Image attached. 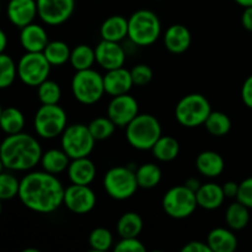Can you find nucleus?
<instances>
[{
	"mask_svg": "<svg viewBox=\"0 0 252 252\" xmlns=\"http://www.w3.org/2000/svg\"><path fill=\"white\" fill-rule=\"evenodd\" d=\"M64 189L57 175L47 171L29 172L20 180L19 198L30 211L53 213L63 206Z\"/></svg>",
	"mask_w": 252,
	"mask_h": 252,
	"instance_id": "obj_1",
	"label": "nucleus"
},
{
	"mask_svg": "<svg viewBox=\"0 0 252 252\" xmlns=\"http://www.w3.org/2000/svg\"><path fill=\"white\" fill-rule=\"evenodd\" d=\"M43 152L38 140L20 132L9 134L0 143V158L10 171H29L39 164Z\"/></svg>",
	"mask_w": 252,
	"mask_h": 252,
	"instance_id": "obj_2",
	"label": "nucleus"
},
{
	"mask_svg": "<svg viewBox=\"0 0 252 252\" xmlns=\"http://www.w3.org/2000/svg\"><path fill=\"white\" fill-rule=\"evenodd\" d=\"M162 135L159 120L150 113H139L126 127V138L130 147L137 150H152Z\"/></svg>",
	"mask_w": 252,
	"mask_h": 252,
	"instance_id": "obj_3",
	"label": "nucleus"
},
{
	"mask_svg": "<svg viewBox=\"0 0 252 252\" xmlns=\"http://www.w3.org/2000/svg\"><path fill=\"white\" fill-rule=\"evenodd\" d=\"M161 34V22L152 10H138L128 19V38L139 47L152 46Z\"/></svg>",
	"mask_w": 252,
	"mask_h": 252,
	"instance_id": "obj_4",
	"label": "nucleus"
},
{
	"mask_svg": "<svg viewBox=\"0 0 252 252\" xmlns=\"http://www.w3.org/2000/svg\"><path fill=\"white\" fill-rule=\"evenodd\" d=\"M74 98L83 105H94L105 95L103 76L93 68L78 70L71 79Z\"/></svg>",
	"mask_w": 252,
	"mask_h": 252,
	"instance_id": "obj_5",
	"label": "nucleus"
},
{
	"mask_svg": "<svg viewBox=\"0 0 252 252\" xmlns=\"http://www.w3.org/2000/svg\"><path fill=\"white\" fill-rule=\"evenodd\" d=\"M212 112V106L202 94H189L177 102L175 117L186 128H196L204 125Z\"/></svg>",
	"mask_w": 252,
	"mask_h": 252,
	"instance_id": "obj_6",
	"label": "nucleus"
},
{
	"mask_svg": "<svg viewBox=\"0 0 252 252\" xmlns=\"http://www.w3.org/2000/svg\"><path fill=\"white\" fill-rule=\"evenodd\" d=\"M102 184L106 193L116 201L130 198L139 189L135 170L127 166L111 167L103 176Z\"/></svg>",
	"mask_w": 252,
	"mask_h": 252,
	"instance_id": "obj_7",
	"label": "nucleus"
},
{
	"mask_svg": "<svg viewBox=\"0 0 252 252\" xmlns=\"http://www.w3.org/2000/svg\"><path fill=\"white\" fill-rule=\"evenodd\" d=\"M68 126V116L63 107L57 105H42L33 118V127L38 137L54 139L61 137Z\"/></svg>",
	"mask_w": 252,
	"mask_h": 252,
	"instance_id": "obj_8",
	"label": "nucleus"
},
{
	"mask_svg": "<svg viewBox=\"0 0 252 252\" xmlns=\"http://www.w3.org/2000/svg\"><path fill=\"white\" fill-rule=\"evenodd\" d=\"M95 138L91 134L89 127L83 123L66 126L61 135L62 149L70 159L89 157L95 148Z\"/></svg>",
	"mask_w": 252,
	"mask_h": 252,
	"instance_id": "obj_9",
	"label": "nucleus"
},
{
	"mask_svg": "<svg viewBox=\"0 0 252 252\" xmlns=\"http://www.w3.org/2000/svg\"><path fill=\"white\" fill-rule=\"evenodd\" d=\"M51 68L43 52H26L17 63V76L25 85L37 88L48 79Z\"/></svg>",
	"mask_w": 252,
	"mask_h": 252,
	"instance_id": "obj_10",
	"label": "nucleus"
},
{
	"mask_svg": "<svg viewBox=\"0 0 252 252\" xmlns=\"http://www.w3.org/2000/svg\"><path fill=\"white\" fill-rule=\"evenodd\" d=\"M162 209L174 219H185L194 213L197 204L196 193L185 185L171 187L162 197Z\"/></svg>",
	"mask_w": 252,
	"mask_h": 252,
	"instance_id": "obj_11",
	"label": "nucleus"
},
{
	"mask_svg": "<svg viewBox=\"0 0 252 252\" xmlns=\"http://www.w3.org/2000/svg\"><path fill=\"white\" fill-rule=\"evenodd\" d=\"M96 202L97 198L95 192L86 185L71 184L64 191L63 206H65L66 209L74 214L83 216L90 213L95 208Z\"/></svg>",
	"mask_w": 252,
	"mask_h": 252,
	"instance_id": "obj_12",
	"label": "nucleus"
},
{
	"mask_svg": "<svg viewBox=\"0 0 252 252\" xmlns=\"http://www.w3.org/2000/svg\"><path fill=\"white\" fill-rule=\"evenodd\" d=\"M38 16L49 26L68 21L75 9V0H36Z\"/></svg>",
	"mask_w": 252,
	"mask_h": 252,
	"instance_id": "obj_13",
	"label": "nucleus"
},
{
	"mask_svg": "<svg viewBox=\"0 0 252 252\" xmlns=\"http://www.w3.org/2000/svg\"><path fill=\"white\" fill-rule=\"evenodd\" d=\"M139 115L138 101L129 94L113 96L107 107V116L120 128H126Z\"/></svg>",
	"mask_w": 252,
	"mask_h": 252,
	"instance_id": "obj_14",
	"label": "nucleus"
},
{
	"mask_svg": "<svg viewBox=\"0 0 252 252\" xmlns=\"http://www.w3.org/2000/svg\"><path fill=\"white\" fill-rule=\"evenodd\" d=\"M95 57L96 63L107 71L125 66L127 54L120 42L101 39L95 48Z\"/></svg>",
	"mask_w": 252,
	"mask_h": 252,
	"instance_id": "obj_15",
	"label": "nucleus"
},
{
	"mask_svg": "<svg viewBox=\"0 0 252 252\" xmlns=\"http://www.w3.org/2000/svg\"><path fill=\"white\" fill-rule=\"evenodd\" d=\"M6 15L9 21L17 29L32 24L38 16L36 0H10L6 6Z\"/></svg>",
	"mask_w": 252,
	"mask_h": 252,
	"instance_id": "obj_16",
	"label": "nucleus"
},
{
	"mask_svg": "<svg viewBox=\"0 0 252 252\" xmlns=\"http://www.w3.org/2000/svg\"><path fill=\"white\" fill-rule=\"evenodd\" d=\"M103 85H105V93L110 96H118L129 94L130 89L133 88V79L130 70L126 69L125 66L107 70L103 75Z\"/></svg>",
	"mask_w": 252,
	"mask_h": 252,
	"instance_id": "obj_17",
	"label": "nucleus"
},
{
	"mask_svg": "<svg viewBox=\"0 0 252 252\" xmlns=\"http://www.w3.org/2000/svg\"><path fill=\"white\" fill-rule=\"evenodd\" d=\"M20 32V43L26 52H43L49 38L46 29L38 24L27 25Z\"/></svg>",
	"mask_w": 252,
	"mask_h": 252,
	"instance_id": "obj_18",
	"label": "nucleus"
},
{
	"mask_svg": "<svg viewBox=\"0 0 252 252\" xmlns=\"http://www.w3.org/2000/svg\"><path fill=\"white\" fill-rule=\"evenodd\" d=\"M192 36L189 30L181 24L171 25L164 33V44L169 52L182 54L189 48Z\"/></svg>",
	"mask_w": 252,
	"mask_h": 252,
	"instance_id": "obj_19",
	"label": "nucleus"
},
{
	"mask_svg": "<svg viewBox=\"0 0 252 252\" xmlns=\"http://www.w3.org/2000/svg\"><path fill=\"white\" fill-rule=\"evenodd\" d=\"M66 172L71 184L90 186L96 177V166L89 157L78 158L70 160Z\"/></svg>",
	"mask_w": 252,
	"mask_h": 252,
	"instance_id": "obj_20",
	"label": "nucleus"
},
{
	"mask_svg": "<svg viewBox=\"0 0 252 252\" xmlns=\"http://www.w3.org/2000/svg\"><path fill=\"white\" fill-rule=\"evenodd\" d=\"M196 198L198 207L207 211H214L223 206L224 199L226 197L220 185L208 182V184L201 185L198 191L196 192Z\"/></svg>",
	"mask_w": 252,
	"mask_h": 252,
	"instance_id": "obj_21",
	"label": "nucleus"
},
{
	"mask_svg": "<svg viewBox=\"0 0 252 252\" xmlns=\"http://www.w3.org/2000/svg\"><path fill=\"white\" fill-rule=\"evenodd\" d=\"M196 167L204 177H218L223 174L225 161L219 153L213 150H204L199 153L196 159Z\"/></svg>",
	"mask_w": 252,
	"mask_h": 252,
	"instance_id": "obj_22",
	"label": "nucleus"
},
{
	"mask_svg": "<svg viewBox=\"0 0 252 252\" xmlns=\"http://www.w3.org/2000/svg\"><path fill=\"white\" fill-rule=\"evenodd\" d=\"M212 252H234L238 248V238L230 228H216L207 236Z\"/></svg>",
	"mask_w": 252,
	"mask_h": 252,
	"instance_id": "obj_23",
	"label": "nucleus"
},
{
	"mask_svg": "<svg viewBox=\"0 0 252 252\" xmlns=\"http://www.w3.org/2000/svg\"><path fill=\"white\" fill-rule=\"evenodd\" d=\"M100 34L106 41L121 42L128 37V20L121 15L110 16L101 25Z\"/></svg>",
	"mask_w": 252,
	"mask_h": 252,
	"instance_id": "obj_24",
	"label": "nucleus"
},
{
	"mask_svg": "<svg viewBox=\"0 0 252 252\" xmlns=\"http://www.w3.org/2000/svg\"><path fill=\"white\" fill-rule=\"evenodd\" d=\"M70 158L63 149H49L47 152H43L39 164L42 165L44 171L53 175H59L66 171L69 164H70Z\"/></svg>",
	"mask_w": 252,
	"mask_h": 252,
	"instance_id": "obj_25",
	"label": "nucleus"
},
{
	"mask_svg": "<svg viewBox=\"0 0 252 252\" xmlns=\"http://www.w3.org/2000/svg\"><path fill=\"white\" fill-rule=\"evenodd\" d=\"M153 157L162 162H169L176 159L180 154V143L170 135H161L152 148Z\"/></svg>",
	"mask_w": 252,
	"mask_h": 252,
	"instance_id": "obj_26",
	"label": "nucleus"
},
{
	"mask_svg": "<svg viewBox=\"0 0 252 252\" xmlns=\"http://www.w3.org/2000/svg\"><path fill=\"white\" fill-rule=\"evenodd\" d=\"M117 233L121 238H138L143 230V219L135 212H127L117 221Z\"/></svg>",
	"mask_w": 252,
	"mask_h": 252,
	"instance_id": "obj_27",
	"label": "nucleus"
},
{
	"mask_svg": "<svg viewBox=\"0 0 252 252\" xmlns=\"http://www.w3.org/2000/svg\"><path fill=\"white\" fill-rule=\"evenodd\" d=\"M246 206L240 203L239 201L234 202L226 208L225 212V221L226 225L233 231L243 230L246 228L250 221V212Z\"/></svg>",
	"mask_w": 252,
	"mask_h": 252,
	"instance_id": "obj_28",
	"label": "nucleus"
},
{
	"mask_svg": "<svg viewBox=\"0 0 252 252\" xmlns=\"http://www.w3.org/2000/svg\"><path fill=\"white\" fill-rule=\"evenodd\" d=\"M135 177H137L138 186L140 189H150L157 187L161 181V170L157 164L145 162L135 169Z\"/></svg>",
	"mask_w": 252,
	"mask_h": 252,
	"instance_id": "obj_29",
	"label": "nucleus"
},
{
	"mask_svg": "<svg viewBox=\"0 0 252 252\" xmlns=\"http://www.w3.org/2000/svg\"><path fill=\"white\" fill-rule=\"evenodd\" d=\"M25 127V116L19 108L6 107L0 117V129L6 135L22 132Z\"/></svg>",
	"mask_w": 252,
	"mask_h": 252,
	"instance_id": "obj_30",
	"label": "nucleus"
},
{
	"mask_svg": "<svg viewBox=\"0 0 252 252\" xmlns=\"http://www.w3.org/2000/svg\"><path fill=\"white\" fill-rule=\"evenodd\" d=\"M43 54L52 66H61L69 62L71 49L63 41H49Z\"/></svg>",
	"mask_w": 252,
	"mask_h": 252,
	"instance_id": "obj_31",
	"label": "nucleus"
},
{
	"mask_svg": "<svg viewBox=\"0 0 252 252\" xmlns=\"http://www.w3.org/2000/svg\"><path fill=\"white\" fill-rule=\"evenodd\" d=\"M69 63L76 71L93 68L94 63H96L95 49H93L88 44H79L74 47L71 49Z\"/></svg>",
	"mask_w": 252,
	"mask_h": 252,
	"instance_id": "obj_32",
	"label": "nucleus"
},
{
	"mask_svg": "<svg viewBox=\"0 0 252 252\" xmlns=\"http://www.w3.org/2000/svg\"><path fill=\"white\" fill-rule=\"evenodd\" d=\"M206 129L213 137H224L231 129V121L228 115L220 111H212L204 122Z\"/></svg>",
	"mask_w": 252,
	"mask_h": 252,
	"instance_id": "obj_33",
	"label": "nucleus"
},
{
	"mask_svg": "<svg viewBox=\"0 0 252 252\" xmlns=\"http://www.w3.org/2000/svg\"><path fill=\"white\" fill-rule=\"evenodd\" d=\"M37 97L42 105H57L62 98V89L58 83L47 79L37 86Z\"/></svg>",
	"mask_w": 252,
	"mask_h": 252,
	"instance_id": "obj_34",
	"label": "nucleus"
},
{
	"mask_svg": "<svg viewBox=\"0 0 252 252\" xmlns=\"http://www.w3.org/2000/svg\"><path fill=\"white\" fill-rule=\"evenodd\" d=\"M17 78V64L9 54H0V89H7Z\"/></svg>",
	"mask_w": 252,
	"mask_h": 252,
	"instance_id": "obj_35",
	"label": "nucleus"
},
{
	"mask_svg": "<svg viewBox=\"0 0 252 252\" xmlns=\"http://www.w3.org/2000/svg\"><path fill=\"white\" fill-rule=\"evenodd\" d=\"M88 127L90 129L93 137L97 142V140H106L112 137L117 126L107 116V117L95 118V120H93L89 123Z\"/></svg>",
	"mask_w": 252,
	"mask_h": 252,
	"instance_id": "obj_36",
	"label": "nucleus"
},
{
	"mask_svg": "<svg viewBox=\"0 0 252 252\" xmlns=\"http://www.w3.org/2000/svg\"><path fill=\"white\" fill-rule=\"evenodd\" d=\"M113 235L108 229L95 228L89 235V246L91 250L103 252L112 248Z\"/></svg>",
	"mask_w": 252,
	"mask_h": 252,
	"instance_id": "obj_37",
	"label": "nucleus"
},
{
	"mask_svg": "<svg viewBox=\"0 0 252 252\" xmlns=\"http://www.w3.org/2000/svg\"><path fill=\"white\" fill-rule=\"evenodd\" d=\"M20 181L9 172H0V199L9 201L19 196Z\"/></svg>",
	"mask_w": 252,
	"mask_h": 252,
	"instance_id": "obj_38",
	"label": "nucleus"
},
{
	"mask_svg": "<svg viewBox=\"0 0 252 252\" xmlns=\"http://www.w3.org/2000/svg\"><path fill=\"white\" fill-rule=\"evenodd\" d=\"M130 74L135 86H145L153 80V70L147 64H137L130 69Z\"/></svg>",
	"mask_w": 252,
	"mask_h": 252,
	"instance_id": "obj_39",
	"label": "nucleus"
},
{
	"mask_svg": "<svg viewBox=\"0 0 252 252\" xmlns=\"http://www.w3.org/2000/svg\"><path fill=\"white\" fill-rule=\"evenodd\" d=\"M147 248L138 238H121L115 246L116 252H144Z\"/></svg>",
	"mask_w": 252,
	"mask_h": 252,
	"instance_id": "obj_40",
	"label": "nucleus"
},
{
	"mask_svg": "<svg viewBox=\"0 0 252 252\" xmlns=\"http://www.w3.org/2000/svg\"><path fill=\"white\" fill-rule=\"evenodd\" d=\"M236 201L252 209V177H248L239 184Z\"/></svg>",
	"mask_w": 252,
	"mask_h": 252,
	"instance_id": "obj_41",
	"label": "nucleus"
},
{
	"mask_svg": "<svg viewBox=\"0 0 252 252\" xmlns=\"http://www.w3.org/2000/svg\"><path fill=\"white\" fill-rule=\"evenodd\" d=\"M241 98L245 106L252 110V75L244 81L243 88H241Z\"/></svg>",
	"mask_w": 252,
	"mask_h": 252,
	"instance_id": "obj_42",
	"label": "nucleus"
},
{
	"mask_svg": "<svg viewBox=\"0 0 252 252\" xmlns=\"http://www.w3.org/2000/svg\"><path fill=\"white\" fill-rule=\"evenodd\" d=\"M182 252H212L208 244L203 241H191L181 249Z\"/></svg>",
	"mask_w": 252,
	"mask_h": 252,
	"instance_id": "obj_43",
	"label": "nucleus"
},
{
	"mask_svg": "<svg viewBox=\"0 0 252 252\" xmlns=\"http://www.w3.org/2000/svg\"><path fill=\"white\" fill-rule=\"evenodd\" d=\"M223 191L226 198H236L239 191V184L234 181H228L223 185Z\"/></svg>",
	"mask_w": 252,
	"mask_h": 252,
	"instance_id": "obj_44",
	"label": "nucleus"
},
{
	"mask_svg": "<svg viewBox=\"0 0 252 252\" xmlns=\"http://www.w3.org/2000/svg\"><path fill=\"white\" fill-rule=\"evenodd\" d=\"M241 24L244 29L252 32V6L244 7V12L241 15Z\"/></svg>",
	"mask_w": 252,
	"mask_h": 252,
	"instance_id": "obj_45",
	"label": "nucleus"
},
{
	"mask_svg": "<svg viewBox=\"0 0 252 252\" xmlns=\"http://www.w3.org/2000/svg\"><path fill=\"white\" fill-rule=\"evenodd\" d=\"M201 185L202 184L197 179H189L186 182H185V186L189 187V189H191V191H193L194 193L198 191V189L201 187Z\"/></svg>",
	"mask_w": 252,
	"mask_h": 252,
	"instance_id": "obj_46",
	"label": "nucleus"
},
{
	"mask_svg": "<svg viewBox=\"0 0 252 252\" xmlns=\"http://www.w3.org/2000/svg\"><path fill=\"white\" fill-rule=\"evenodd\" d=\"M7 46V37H6V33H5L4 31H2L1 29H0V54L4 53L5 48H6Z\"/></svg>",
	"mask_w": 252,
	"mask_h": 252,
	"instance_id": "obj_47",
	"label": "nucleus"
},
{
	"mask_svg": "<svg viewBox=\"0 0 252 252\" xmlns=\"http://www.w3.org/2000/svg\"><path fill=\"white\" fill-rule=\"evenodd\" d=\"M234 1H235L236 4H239L240 6H243V7L252 6V0H234Z\"/></svg>",
	"mask_w": 252,
	"mask_h": 252,
	"instance_id": "obj_48",
	"label": "nucleus"
},
{
	"mask_svg": "<svg viewBox=\"0 0 252 252\" xmlns=\"http://www.w3.org/2000/svg\"><path fill=\"white\" fill-rule=\"evenodd\" d=\"M24 252H39V250H37V249H26Z\"/></svg>",
	"mask_w": 252,
	"mask_h": 252,
	"instance_id": "obj_49",
	"label": "nucleus"
},
{
	"mask_svg": "<svg viewBox=\"0 0 252 252\" xmlns=\"http://www.w3.org/2000/svg\"><path fill=\"white\" fill-rule=\"evenodd\" d=\"M4 169H5L4 164H2V160H1V158H0V172H2V170Z\"/></svg>",
	"mask_w": 252,
	"mask_h": 252,
	"instance_id": "obj_50",
	"label": "nucleus"
},
{
	"mask_svg": "<svg viewBox=\"0 0 252 252\" xmlns=\"http://www.w3.org/2000/svg\"><path fill=\"white\" fill-rule=\"evenodd\" d=\"M1 211H2V204H1V199H0V214H1Z\"/></svg>",
	"mask_w": 252,
	"mask_h": 252,
	"instance_id": "obj_51",
	"label": "nucleus"
},
{
	"mask_svg": "<svg viewBox=\"0 0 252 252\" xmlns=\"http://www.w3.org/2000/svg\"><path fill=\"white\" fill-rule=\"evenodd\" d=\"M2 110H4V108L1 107V105H0V117H1V113H2Z\"/></svg>",
	"mask_w": 252,
	"mask_h": 252,
	"instance_id": "obj_52",
	"label": "nucleus"
},
{
	"mask_svg": "<svg viewBox=\"0 0 252 252\" xmlns=\"http://www.w3.org/2000/svg\"><path fill=\"white\" fill-rule=\"evenodd\" d=\"M0 12H1V2H0Z\"/></svg>",
	"mask_w": 252,
	"mask_h": 252,
	"instance_id": "obj_53",
	"label": "nucleus"
}]
</instances>
